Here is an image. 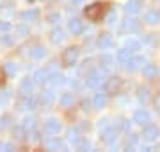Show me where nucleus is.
<instances>
[{"instance_id": "f257e3e1", "label": "nucleus", "mask_w": 160, "mask_h": 152, "mask_svg": "<svg viewBox=\"0 0 160 152\" xmlns=\"http://www.w3.org/2000/svg\"><path fill=\"white\" fill-rule=\"evenodd\" d=\"M55 73V63H50L48 66H45V68H39V70L34 73V82H38V84H45V82H48V79H50L52 75Z\"/></svg>"}, {"instance_id": "f03ea898", "label": "nucleus", "mask_w": 160, "mask_h": 152, "mask_svg": "<svg viewBox=\"0 0 160 152\" xmlns=\"http://www.w3.org/2000/svg\"><path fill=\"white\" fill-rule=\"evenodd\" d=\"M105 11H107V6H105V4H92V6L86 7L84 13H86V18L96 22V20H100V18L105 14Z\"/></svg>"}, {"instance_id": "7ed1b4c3", "label": "nucleus", "mask_w": 160, "mask_h": 152, "mask_svg": "<svg viewBox=\"0 0 160 152\" xmlns=\"http://www.w3.org/2000/svg\"><path fill=\"white\" fill-rule=\"evenodd\" d=\"M78 47H69L64 50L62 54V63L64 66H73L75 63H77V59H78Z\"/></svg>"}, {"instance_id": "20e7f679", "label": "nucleus", "mask_w": 160, "mask_h": 152, "mask_svg": "<svg viewBox=\"0 0 160 152\" xmlns=\"http://www.w3.org/2000/svg\"><path fill=\"white\" fill-rule=\"evenodd\" d=\"M102 82H103V75L100 73V72H91L89 75L86 77V86L87 88H91V90H96L102 86Z\"/></svg>"}, {"instance_id": "39448f33", "label": "nucleus", "mask_w": 160, "mask_h": 152, "mask_svg": "<svg viewBox=\"0 0 160 152\" xmlns=\"http://www.w3.org/2000/svg\"><path fill=\"white\" fill-rule=\"evenodd\" d=\"M116 138H118V131H116L112 125H107V127L102 131V141L107 143V145H114Z\"/></svg>"}, {"instance_id": "423d86ee", "label": "nucleus", "mask_w": 160, "mask_h": 152, "mask_svg": "<svg viewBox=\"0 0 160 152\" xmlns=\"http://www.w3.org/2000/svg\"><path fill=\"white\" fill-rule=\"evenodd\" d=\"M144 63H146V59H144L142 56H132V57L125 63V68L128 72H135L137 68H141Z\"/></svg>"}, {"instance_id": "0eeeda50", "label": "nucleus", "mask_w": 160, "mask_h": 152, "mask_svg": "<svg viewBox=\"0 0 160 152\" xmlns=\"http://www.w3.org/2000/svg\"><path fill=\"white\" fill-rule=\"evenodd\" d=\"M45 147L48 150H64V143L55 134H50V138L45 140Z\"/></svg>"}, {"instance_id": "6e6552de", "label": "nucleus", "mask_w": 160, "mask_h": 152, "mask_svg": "<svg viewBox=\"0 0 160 152\" xmlns=\"http://www.w3.org/2000/svg\"><path fill=\"white\" fill-rule=\"evenodd\" d=\"M157 136H158V129H157V125L146 123V125H144V129H142V140L153 141V140H157Z\"/></svg>"}, {"instance_id": "1a4fd4ad", "label": "nucleus", "mask_w": 160, "mask_h": 152, "mask_svg": "<svg viewBox=\"0 0 160 152\" xmlns=\"http://www.w3.org/2000/svg\"><path fill=\"white\" fill-rule=\"evenodd\" d=\"M43 129H45L46 134H57L59 131H61V123H59V120H55V118H50V120L45 122Z\"/></svg>"}, {"instance_id": "9d476101", "label": "nucleus", "mask_w": 160, "mask_h": 152, "mask_svg": "<svg viewBox=\"0 0 160 152\" xmlns=\"http://www.w3.org/2000/svg\"><path fill=\"white\" fill-rule=\"evenodd\" d=\"M68 29L71 34L75 36H78L84 32V25H82V22H80L78 18H69V22H68Z\"/></svg>"}, {"instance_id": "9b49d317", "label": "nucleus", "mask_w": 160, "mask_h": 152, "mask_svg": "<svg viewBox=\"0 0 160 152\" xmlns=\"http://www.w3.org/2000/svg\"><path fill=\"white\" fill-rule=\"evenodd\" d=\"M96 45L100 50H109L112 47V38H110V34H100L96 40Z\"/></svg>"}, {"instance_id": "f8f14e48", "label": "nucleus", "mask_w": 160, "mask_h": 152, "mask_svg": "<svg viewBox=\"0 0 160 152\" xmlns=\"http://www.w3.org/2000/svg\"><path fill=\"white\" fill-rule=\"evenodd\" d=\"M36 99L32 97L30 93H27L25 97H23V100L20 102V109H27V111H32V109H36Z\"/></svg>"}, {"instance_id": "ddd939ff", "label": "nucleus", "mask_w": 160, "mask_h": 152, "mask_svg": "<svg viewBox=\"0 0 160 152\" xmlns=\"http://www.w3.org/2000/svg\"><path fill=\"white\" fill-rule=\"evenodd\" d=\"M133 122L139 123V125H146L149 122V113L144 111V109H137L133 113Z\"/></svg>"}, {"instance_id": "4468645a", "label": "nucleus", "mask_w": 160, "mask_h": 152, "mask_svg": "<svg viewBox=\"0 0 160 152\" xmlns=\"http://www.w3.org/2000/svg\"><path fill=\"white\" fill-rule=\"evenodd\" d=\"M20 90H22V93H23V95L32 93V90H34V79H32V77H25V79H22Z\"/></svg>"}, {"instance_id": "2eb2a0df", "label": "nucleus", "mask_w": 160, "mask_h": 152, "mask_svg": "<svg viewBox=\"0 0 160 152\" xmlns=\"http://www.w3.org/2000/svg\"><path fill=\"white\" fill-rule=\"evenodd\" d=\"M105 102H107V95L102 93V91H98V93L92 97V107H94V109H102V107H105Z\"/></svg>"}, {"instance_id": "dca6fc26", "label": "nucleus", "mask_w": 160, "mask_h": 152, "mask_svg": "<svg viewBox=\"0 0 160 152\" xmlns=\"http://www.w3.org/2000/svg\"><path fill=\"white\" fill-rule=\"evenodd\" d=\"M137 29H139V22L135 18H126L123 22V30H126V32H137Z\"/></svg>"}, {"instance_id": "f3484780", "label": "nucleus", "mask_w": 160, "mask_h": 152, "mask_svg": "<svg viewBox=\"0 0 160 152\" xmlns=\"http://www.w3.org/2000/svg\"><path fill=\"white\" fill-rule=\"evenodd\" d=\"M144 22H146L148 25L158 24V22H160V13H157V11H148L146 14H144Z\"/></svg>"}, {"instance_id": "a211bd4d", "label": "nucleus", "mask_w": 160, "mask_h": 152, "mask_svg": "<svg viewBox=\"0 0 160 152\" xmlns=\"http://www.w3.org/2000/svg\"><path fill=\"white\" fill-rule=\"evenodd\" d=\"M132 56H133V52H132L130 48H126V47H125V48H121V50H118V56H116V59H118L119 63L125 64L126 61L132 57Z\"/></svg>"}, {"instance_id": "6ab92c4d", "label": "nucleus", "mask_w": 160, "mask_h": 152, "mask_svg": "<svg viewBox=\"0 0 160 152\" xmlns=\"http://www.w3.org/2000/svg\"><path fill=\"white\" fill-rule=\"evenodd\" d=\"M139 9H141V4H139V0H128L125 6V11L128 14H137Z\"/></svg>"}, {"instance_id": "aec40b11", "label": "nucleus", "mask_w": 160, "mask_h": 152, "mask_svg": "<svg viewBox=\"0 0 160 152\" xmlns=\"http://www.w3.org/2000/svg\"><path fill=\"white\" fill-rule=\"evenodd\" d=\"M75 100V95L71 93V91H66V93L61 95V99H59V104L62 106V107H69V106L73 104Z\"/></svg>"}, {"instance_id": "412c9836", "label": "nucleus", "mask_w": 160, "mask_h": 152, "mask_svg": "<svg viewBox=\"0 0 160 152\" xmlns=\"http://www.w3.org/2000/svg\"><path fill=\"white\" fill-rule=\"evenodd\" d=\"M66 40V36H64V30L62 29H53L52 30V43L53 45H59V43H62V41Z\"/></svg>"}, {"instance_id": "4be33fe9", "label": "nucleus", "mask_w": 160, "mask_h": 152, "mask_svg": "<svg viewBox=\"0 0 160 152\" xmlns=\"http://www.w3.org/2000/svg\"><path fill=\"white\" fill-rule=\"evenodd\" d=\"M30 57L32 59H43L46 56V50H45V47H41V45H36V47H32L30 48Z\"/></svg>"}, {"instance_id": "5701e85b", "label": "nucleus", "mask_w": 160, "mask_h": 152, "mask_svg": "<svg viewBox=\"0 0 160 152\" xmlns=\"http://www.w3.org/2000/svg\"><path fill=\"white\" fill-rule=\"evenodd\" d=\"M157 73H158V70L155 64H144L142 66V75L146 79H153V77H157Z\"/></svg>"}, {"instance_id": "b1692460", "label": "nucleus", "mask_w": 160, "mask_h": 152, "mask_svg": "<svg viewBox=\"0 0 160 152\" xmlns=\"http://www.w3.org/2000/svg\"><path fill=\"white\" fill-rule=\"evenodd\" d=\"M64 82H66V77L61 75V73H57V72H55L50 79H48V84H50V86H53V88H55V86H62Z\"/></svg>"}, {"instance_id": "393cba45", "label": "nucleus", "mask_w": 160, "mask_h": 152, "mask_svg": "<svg viewBox=\"0 0 160 152\" xmlns=\"http://www.w3.org/2000/svg\"><path fill=\"white\" fill-rule=\"evenodd\" d=\"M66 140H68L71 145H77V143H78V140H80L78 131H77L75 127H69V129H68V133H66Z\"/></svg>"}, {"instance_id": "a878e982", "label": "nucleus", "mask_w": 160, "mask_h": 152, "mask_svg": "<svg viewBox=\"0 0 160 152\" xmlns=\"http://www.w3.org/2000/svg\"><path fill=\"white\" fill-rule=\"evenodd\" d=\"M38 16H39V11H38V9H29V11H23L22 14H20V18H22L23 22H32V20H36Z\"/></svg>"}, {"instance_id": "bb28decb", "label": "nucleus", "mask_w": 160, "mask_h": 152, "mask_svg": "<svg viewBox=\"0 0 160 152\" xmlns=\"http://www.w3.org/2000/svg\"><path fill=\"white\" fill-rule=\"evenodd\" d=\"M125 47L130 48L132 52H137V50H141V41H139V40H133V38H126Z\"/></svg>"}, {"instance_id": "cd10ccee", "label": "nucleus", "mask_w": 160, "mask_h": 152, "mask_svg": "<svg viewBox=\"0 0 160 152\" xmlns=\"http://www.w3.org/2000/svg\"><path fill=\"white\" fill-rule=\"evenodd\" d=\"M16 72H18V68H16V64H14V63L9 61V63L4 64V73H6L7 77H14V75H16Z\"/></svg>"}, {"instance_id": "c85d7f7f", "label": "nucleus", "mask_w": 160, "mask_h": 152, "mask_svg": "<svg viewBox=\"0 0 160 152\" xmlns=\"http://www.w3.org/2000/svg\"><path fill=\"white\" fill-rule=\"evenodd\" d=\"M53 97H55V95H53V91H52V90H45V91L41 93V102L48 106V104H52V102H53Z\"/></svg>"}, {"instance_id": "c756f323", "label": "nucleus", "mask_w": 160, "mask_h": 152, "mask_svg": "<svg viewBox=\"0 0 160 152\" xmlns=\"http://www.w3.org/2000/svg\"><path fill=\"white\" fill-rule=\"evenodd\" d=\"M36 125H38V123H36V118L34 117H27L25 118V120H23V129H25V131H34L36 129Z\"/></svg>"}, {"instance_id": "7c9ffc66", "label": "nucleus", "mask_w": 160, "mask_h": 152, "mask_svg": "<svg viewBox=\"0 0 160 152\" xmlns=\"http://www.w3.org/2000/svg\"><path fill=\"white\" fill-rule=\"evenodd\" d=\"M137 143H139V136H137V134L126 136V147H128V150H130V149H133Z\"/></svg>"}, {"instance_id": "2f4dec72", "label": "nucleus", "mask_w": 160, "mask_h": 152, "mask_svg": "<svg viewBox=\"0 0 160 152\" xmlns=\"http://www.w3.org/2000/svg\"><path fill=\"white\" fill-rule=\"evenodd\" d=\"M75 147H77L78 150H91V141L89 140H78V143Z\"/></svg>"}, {"instance_id": "473e14b6", "label": "nucleus", "mask_w": 160, "mask_h": 152, "mask_svg": "<svg viewBox=\"0 0 160 152\" xmlns=\"http://www.w3.org/2000/svg\"><path fill=\"white\" fill-rule=\"evenodd\" d=\"M12 134H14V138L22 140L23 134H25V129H23V125H16V127H12Z\"/></svg>"}, {"instance_id": "72a5a7b5", "label": "nucleus", "mask_w": 160, "mask_h": 152, "mask_svg": "<svg viewBox=\"0 0 160 152\" xmlns=\"http://www.w3.org/2000/svg\"><path fill=\"white\" fill-rule=\"evenodd\" d=\"M25 34H27V27H25L23 24L18 25V27H16V34H14V36H16V38H23Z\"/></svg>"}, {"instance_id": "f704fd0d", "label": "nucleus", "mask_w": 160, "mask_h": 152, "mask_svg": "<svg viewBox=\"0 0 160 152\" xmlns=\"http://www.w3.org/2000/svg\"><path fill=\"white\" fill-rule=\"evenodd\" d=\"M0 150L2 152H11V150H14V147H12L11 143H7V141H0Z\"/></svg>"}, {"instance_id": "c9c22d12", "label": "nucleus", "mask_w": 160, "mask_h": 152, "mask_svg": "<svg viewBox=\"0 0 160 152\" xmlns=\"http://www.w3.org/2000/svg\"><path fill=\"white\" fill-rule=\"evenodd\" d=\"M59 20H61V16H59V13H50V14H48V22H50L52 25L59 24Z\"/></svg>"}, {"instance_id": "e433bc0d", "label": "nucleus", "mask_w": 160, "mask_h": 152, "mask_svg": "<svg viewBox=\"0 0 160 152\" xmlns=\"http://www.w3.org/2000/svg\"><path fill=\"white\" fill-rule=\"evenodd\" d=\"M110 63H112V57H110V56H102V66L103 68H109Z\"/></svg>"}, {"instance_id": "4c0bfd02", "label": "nucleus", "mask_w": 160, "mask_h": 152, "mask_svg": "<svg viewBox=\"0 0 160 152\" xmlns=\"http://www.w3.org/2000/svg\"><path fill=\"white\" fill-rule=\"evenodd\" d=\"M139 100H141V102H146V100H148V90H139Z\"/></svg>"}, {"instance_id": "58836bf2", "label": "nucleus", "mask_w": 160, "mask_h": 152, "mask_svg": "<svg viewBox=\"0 0 160 152\" xmlns=\"http://www.w3.org/2000/svg\"><path fill=\"white\" fill-rule=\"evenodd\" d=\"M0 30H4V32L11 30V24L9 22H0Z\"/></svg>"}, {"instance_id": "ea45409f", "label": "nucleus", "mask_w": 160, "mask_h": 152, "mask_svg": "<svg viewBox=\"0 0 160 152\" xmlns=\"http://www.w3.org/2000/svg\"><path fill=\"white\" fill-rule=\"evenodd\" d=\"M9 125V117H2L0 118V129H6Z\"/></svg>"}, {"instance_id": "a19ab883", "label": "nucleus", "mask_w": 160, "mask_h": 152, "mask_svg": "<svg viewBox=\"0 0 160 152\" xmlns=\"http://www.w3.org/2000/svg\"><path fill=\"white\" fill-rule=\"evenodd\" d=\"M114 20H116V13L110 11V13H109V16H107V24L112 25V24H114Z\"/></svg>"}, {"instance_id": "79ce46f5", "label": "nucleus", "mask_w": 160, "mask_h": 152, "mask_svg": "<svg viewBox=\"0 0 160 152\" xmlns=\"http://www.w3.org/2000/svg\"><path fill=\"white\" fill-rule=\"evenodd\" d=\"M118 84H119V81H110L109 84H107V88H109V90H116V88H118Z\"/></svg>"}, {"instance_id": "37998d69", "label": "nucleus", "mask_w": 160, "mask_h": 152, "mask_svg": "<svg viewBox=\"0 0 160 152\" xmlns=\"http://www.w3.org/2000/svg\"><path fill=\"white\" fill-rule=\"evenodd\" d=\"M107 125H109V120H107V118H103L102 122L98 123V127H102V129H105V127H107Z\"/></svg>"}, {"instance_id": "c03bdc74", "label": "nucleus", "mask_w": 160, "mask_h": 152, "mask_svg": "<svg viewBox=\"0 0 160 152\" xmlns=\"http://www.w3.org/2000/svg\"><path fill=\"white\" fill-rule=\"evenodd\" d=\"M121 129H123V131H128V129H130V122H126L125 120V122L121 123Z\"/></svg>"}, {"instance_id": "a18cd8bd", "label": "nucleus", "mask_w": 160, "mask_h": 152, "mask_svg": "<svg viewBox=\"0 0 160 152\" xmlns=\"http://www.w3.org/2000/svg\"><path fill=\"white\" fill-rule=\"evenodd\" d=\"M155 107H157V109H160V93L157 95V99H155Z\"/></svg>"}, {"instance_id": "49530a36", "label": "nucleus", "mask_w": 160, "mask_h": 152, "mask_svg": "<svg viewBox=\"0 0 160 152\" xmlns=\"http://www.w3.org/2000/svg\"><path fill=\"white\" fill-rule=\"evenodd\" d=\"M9 7H11V6H4V9H2L4 14H11V9H9Z\"/></svg>"}, {"instance_id": "de8ad7c7", "label": "nucleus", "mask_w": 160, "mask_h": 152, "mask_svg": "<svg viewBox=\"0 0 160 152\" xmlns=\"http://www.w3.org/2000/svg\"><path fill=\"white\" fill-rule=\"evenodd\" d=\"M82 2H84V0H71V6H80V4H82Z\"/></svg>"}, {"instance_id": "09e8293b", "label": "nucleus", "mask_w": 160, "mask_h": 152, "mask_svg": "<svg viewBox=\"0 0 160 152\" xmlns=\"http://www.w3.org/2000/svg\"><path fill=\"white\" fill-rule=\"evenodd\" d=\"M4 82V70H0V84Z\"/></svg>"}]
</instances>
